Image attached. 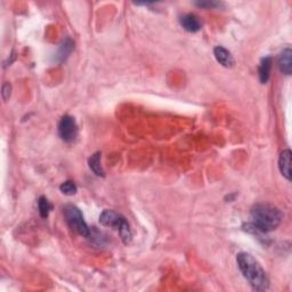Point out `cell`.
Instances as JSON below:
<instances>
[{
	"instance_id": "6da1fadb",
	"label": "cell",
	"mask_w": 292,
	"mask_h": 292,
	"mask_svg": "<svg viewBox=\"0 0 292 292\" xmlns=\"http://www.w3.org/2000/svg\"><path fill=\"white\" fill-rule=\"evenodd\" d=\"M237 266L249 284L257 291H266L270 281L260 264L247 252H241L236 257Z\"/></svg>"
},
{
	"instance_id": "7a4b0ae2",
	"label": "cell",
	"mask_w": 292,
	"mask_h": 292,
	"mask_svg": "<svg viewBox=\"0 0 292 292\" xmlns=\"http://www.w3.org/2000/svg\"><path fill=\"white\" fill-rule=\"evenodd\" d=\"M254 226L262 233L274 231L281 224L283 215L281 210L270 203H258L251 209Z\"/></svg>"
},
{
	"instance_id": "3957f363",
	"label": "cell",
	"mask_w": 292,
	"mask_h": 292,
	"mask_svg": "<svg viewBox=\"0 0 292 292\" xmlns=\"http://www.w3.org/2000/svg\"><path fill=\"white\" fill-rule=\"evenodd\" d=\"M99 223L104 226L116 229L124 244H129L131 242L132 234L130 226L122 215L113 211V210H104L99 216Z\"/></svg>"
},
{
	"instance_id": "277c9868",
	"label": "cell",
	"mask_w": 292,
	"mask_h": 292,
	"mask_svg": "<svg viewBox=\"0 0 292 292\" xmlns=\"http://www.w3.org/2000/svg\"><path fill=\"white\" fill-rule=\"evenodd\" d=\"M64 217L66 223L71 227L73 231H76L78 234L81 236L89 237L91 235V228L87 226L86 221L84 219L83 213H81L80 209L73 204H69L64 208Z\"/></svg>"
},
{
	"instance_id": "5b68a950",
	"label": "cell",
	"mask_w": 292,
	"mask_h": 292,
	"mask_svg": "<svg viewBox=\"0 0 292 292\" xmlns=\"http://www.w3.org/2000/svg\"><path fill=\"white\" fill-rule=\"evenodd\" d=\"M58 135L62 141L71 143L75 141L78 135V126L75 118L70 115H64L58 123Z\"/></svg>"
},
{
	"instance_id": "8992f818",
	"label": "cell",
	"mask_w": 292,
	"mask_h": 292,
	"mask_svg": "<svg viewBox=\"0 0 292 292\" xmlns=\"http://www.w3.org/2000/svg\"><path fill=\"white\" fill-rule=\"evenodd\" d=\"M181 22V25L183 26V29L188 32L191 33H195L197 31L201 30V22L196 15L194 14H185L183 15L179 19Z\"/></svg>"
},
{
	"instance_id": "52a82bcc",
	"label": "cell",
	"mask_w": 292,
	"mask_h": 292,
	"mask_svg": "<svg viewBox=\"0 0 292 292\" xmlns=\"http://www.w3.org/2000/svg\"><path fill=\"white\" fill-rule=\"evenodd\" d=\"M213 55H215L218 63L223 65L224 68H232V66H234V58H233L232 54L226 48L221 47V46H217L213 49Z\"/></svg>"
},
{
	"instance_id": "ba28073f",
	"label": "cell",
	"mask_w": 292,
	"mask_h": 292,
	"mask_svg": "<svg viewBox=\"0 0 292 292\" xmlns=\"http://www.w3.org/2000/svg\"><path fill=\"white\" fill-rule=\"evenodd\" d=\"M279 169L281 171L282 176L286 177L288 181H291V151L284 150L280 154L279 158Z\"/></svg>"
},
{
	"instance_id": "9c48e42d",
	"label": "cell",
	"mask_w": 292,
	"mask_h": 292,
	"mask_svg": "<svg viewBox=\"0 0 292 292\" xmlns=\"http://www.w3.org/2000/svg\"><path fill=\"white\" fill-rule=\"evenodd\" d=\"M280 71L284 75L290 76L292 72V50L290 48L284 49L279 57Z\"/></svg>"
},
{
	"instance_id": "30bf717a",
	"label": "cell",
	"mask_w": 292,
	"mask_h": 292,
	"mask_svg": "<svg viewBox=\"0 0 292 292\" xmlns=\"http://www.w3.org/2000/svg\"><path fill=\"white\" fill-rule=\"evenodd\" d=\"M73 48H75V44H73V41L71 40V39L68 38L66 40L63 41V44L61 45L60 49H58L57 55H56V61L60 62V63L65 61L66 58L69 57L70 54L72 53Z\"/></svg>"
},
{
	"instance_id": "8fae6325",
	"label": "cell",
	"mask_w": 292,
	"mask_h": 292,
	"mask_svg": "<svg viewBox=\"0 0 292 292\" xmlns=\"http://www.w3.org/2000/svg\"><path fill=\"white\" fill-rule=\"evenodd\" d=\"M272 68V58L265 57L262 60V63L259 65V79L262 84H266L270 79V73Z\"/></svg>"
},
{
	"instance_id": "7c38bea8",
	"label": "cell",
	"mask_w": 292,
	"mask_h": 292,
	"mask_svg": "<svg viewBox=\"0 0 292 292\" xmlns=\"http://www.w3.org/2000/svg\"><path fill=\"white\" fill-rule=\"evenodd\" d=\"M89 168L94 173L96 176L104 177V170L102 169V166H100V153L99 152H96L89 158Z\"/></svg>"
},
{
	"instance_id": "4fadbf2b",
	"label": "cell",
	"mask_w": 292,
	"mask_h": 292,
	"mask_svg": "<svg viewBox=\"0 0 292 292\" xmlns=\"http://www.w3.org/2000/svg\"><path fill=\"white\" fill-rule=\"evenodd\" d=\"M38 208H39V213H40V216L42 218H47L50 210H52V205H50L47 198H46L45 196H41L38 201Z\"/></svg>"
},
{
	"instance_id": "5bb4252c",
	"label": "cell",
	"mask_w": 292,
	"mask_h": 292,
	"mask_svg": "<svg viewBox=\"0 0 292 292\" xmlns=\"http://www.w3.org/2000/svg\"><path fill=\"white\" fill-rule=\"evenodd\" d=\"M60 190H61L62 193L65 194V195H69V196L75 195V194L77 193L76 184L73 182H70V181L63 183V184L60 186Z\"/></svg>"
},
{
	"instance_id": "9a60e30c",
	"label": "cell",
	"mask_w": 292,
	"mask_h": 292,
	"mask_svg": "<svg viewBox=\"0 0 292 292\" xmlns=\"http://www.w3.org/2000/svg\"><path fill=\"white\" fill-rule=\"evenodd\" d=\"M195 5L202 8H218V7L223 6V3L219 1H213V0H205V1H196Z\"/></svg>"
},
{
	"instance_id": "2e32d148",
	"label": "cell",
	"mask_w": 292,
	"mask_h": 292,
	"mask_svg": "<svg viewBox=\"0 0 292 292\" xmlns=\"http://www.w3.org/2000/svg\"><path fill=\"white\" fill-rule=\"evenodd\" d=\"M10 93H11V86L8 83H5L2 85V88H1V96H2V99L6 100L10 97Z\"/></svg>"
}]
</instances>
